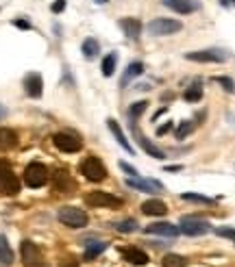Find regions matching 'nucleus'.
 I'll return each instance as SVG.
<instances>
[{
	"label": "nucleus",
	"mask_w": 235,
	"mask_h": 267,
	"mask_svg": "<svg viewBox=\"0 0 235 267\" xmlns=\"http://www.w3.org/2000/svg\"><path fill=\"white\" fill-rule=\"evenodd\" d=\"M81 172H83V176L87 180H92V182H101L107 178V170H105V165L96 159V156H87V159L83 161V165H81Z\"/></svg>",
	"instance_id": "obj_7"
},
{
	"label": "nucleus",
	"mask_w": 235,
	"mask_h": 267,
	"mask_svg": "<svg viewBox=\"0 0 235 267\" xmlns=\"http://www.w3.org/2000/svg\"><path fill=\"white\" fill-rule=\"evenodd\" d=\"M61 267H79V261H74V259H66L61 263Z\"/></svg>",
	"instance_id": "obj_39"
},
{
	"label": "nucleus",
	"mask_w": 235,
	"mask_h": 267,
	"mask_svg": "<svg viewBox=\"0 0 235 267\" xmlns=\"http://www.w3.org/2000/svg\"><path fill=\"white\" fill-rule=\"evenodd\" d=\"M142 213L159 217V215H166V213H168V207H166L161 200H146V202L142 204Z\"/></svg>",
	"instance_id": "obj_20"
},
{
	"label": "nucleus",
	"mask_w": 235,
	"mask_h": 267,
	"mask_svg": "<svg viewBox=\"0 0 235 267\" xmlns=\"http://www.w3.org/2000/svg\"><path fill=\"white\" fill-rule=\"evenodd\" d=\"M187 61H196V63H224L229 59V54L220 50V48H207V50H194L185 54Z\"/></svg>",
	"instance_id": "obj_5"
},
{
	"label": "nucleus",
	"mask_w": 235,
	"mask_h": 267,
	"mask_svg": "<svg viewBox=\"0 0 235 267\" xmlns=\"http://www.w3.org/2000/svg\"><path fill=\"white\" fill-rule=\"evenodd\" d=\"M222 7H235V0H220Z\"/></svg>",
	"instance_id": "obj_41"
},
{
	"label": "nucleus",
	"mask_w": 235,
	"mask_h": 267,
	"mask_svg": "<svg viewBox=\"0 0 235 267\" xmlns=\"http://www.w3.org/2000/svg\"><path fill=\"white\" fill-rule=\"evenodd\" d=\"M24 182L29 187L33 189H37V187H44L48 182V170H46V165L44 163H29L26 165V170H24Z\"/></svg>",
	"instance_id": "obj_4"
},
{
	"label": "nucleus",
	"mask_w": 235,
	"mask_h": 267,
	"mask_svg": "<svg viewBox=\"0 0 235 267\" xmlns=\"http://www.w3.org/2000/svg\"><path fill=\"white\" fill-rule=\"evenodd\" d=\"M52 143H55L61 152H79L83 148V141H81L76 135H70V133H57L52 137Z\"/></svg>",
	"instance_id": "obj_10"
},
{
	"label": "nucleus",
	"mask_w": 235,
	"mask_h": 267,
	"mask_svg": "<svg viewBox=\"0 0 235 267\" xmlns=\"http://www.w3.org/2000/svg\"><path fill=\"white\" fill-rule=\"evenodd\" d=\"M85 202H87L89 207H94V209H118V207H122V200L111 196V193H107V191H92V193H87Z\"/></svg>",
	"instance_id": "obj_6"
},
{
	"label": "nucleus",
	"mask_w": 235,
	"mask_h": 267,
	"mask_svg": "<svg viewBox=\"0 0 235 267\" xmlns=\"http://www.w3.org/2000/svg\"><path fill=\"white\" fill-rule=\"evenodd\" d=\"M115 63H118L115 52L107 54V57L103 59V74H105V76H113V72H115Z\"/></svg>",
	"instance_id": "obj_26"
},
{
	"label": "nucleus",
	"mask_w": 235,
	"mask_h": 267,
	"mask_svg": "<svg viewBox=\"0 0 235 267\" xmlns=\"http://www.w3.org/2000/svg\"><path fill=\"white\" fill-rule=\"evenodd\" d=\"M17 146V135L11 128H0V150H11Z\"/></svg>",
	"instance_id": "obj_22"
},
{
	"label": "nucleus",
	"mask_w": 235,
	"mask_h": 267,
	"mask_svg": "<svg viewBox=\"0 0 235 267\" xmlns=\"http://www.w3.org/2000/svg\"><path fill=\"white\" fill-rule=\"evenodd\" d=\"M120 170H124L129 176H138V170L133 168V165H129V163H124V161H120Z\"/></svg>",
	"instance_id": "obj_36"
},
{
	"label": "nucleus",
	"mask_w": 235,
	"mask_h": 267,
	"mask_svg": "<svg viewBox=\"0 0 235 267\" xmlns=\"http://www.w3.org/2000/svg\"><path fill=\"white\" fill-rule=\"evenodd\" d=\"M187 259L181 254H166L164 256V267H185Z\"/></svg>",
	"instance_id": "obj_27"
},
{
	"label": "nucleus",
	"mask_w": 235,
	"mask_h": 267,
	"mask_svg": "<svg viewBox=\"0 0 235 267\" xmlns=\"http://www.w3.org/2000/svg\"><path fill=\"white\" fill-rule=\"evenodd\" d=\"M126 187H131L135 191H144V193H157L164 189L159 180H150V178H140V176H131L126 178Z\"/></svg>",
	"instance_id": "obj_11"
},
{
	"label": "nucleus",
	"mask_w": 235,
	"mask_h": 267,
	"mask_svg": "<svg viewBox=\"0 0 235 267\" xmlns=\"http://www.w3.org/2000/svg\"><path fill=\"white\" fill-rule=\"evenodd\" d=\"M148 33L155 35V37H166V35H174L183 29V24L179 20H172V17H155V20L148 22Z\"/></svg>",
	"instance_id": "obj_1"
},
{
	"label": "nucleus",
	"mask_w": 235,
	"mask_h": 267,
	"mask_svg": "<svg viewBox=\"0 0 235 267\" xmlns=\"http://www.w3.org/2000/svg\"><path fill=\"white\" fill-rule=\"evenodd\" d=\"M107 250V243L105 241H87L85 243V261H94L98 254H103Z\"/></svg>",
	"instance_id": "obj_23"
},
{
	"label": "nucleus",
	"mask_w": 235,
	"mask_h": 267,
	"mask_svg": "<svg viewBox=\"0 0 235 267\" xmlns=\"http://www.w3.org/2000/svg\"><path fill=\"white\" fill-rule=\"evenodd\" d=\"M63 9H66V0H55V3L50 5V11L52 13H61Z\"/></svg>",
	"instance_id": "obj_35"
},
{
	"label": "nucleus",
	"mask_w": 235,
	"mask_h": 267,
	"mask_svg": "<svg viewBox=\"0 0 235 267\" xmlns=\"http://www.w3.org/2000/svg\"><path fill=\"white\" fill-rule=\"evenodd\" d=\"M120 29L124 31V35L129 39H138L140 33H142V22L138 17H122L120 20Z\"/></svg>",
	"instance_id": "obj_18"
},
{
	"label": "nucleus",
	"mask_w": 235,
	"mask_h": 267,
	"mask_svg": "<svg viewBox=\"0 0 235 267\" xmlns=\"http://www.w3.org/2000/svg\"><path fill=\"white\" fill-rule=\"evenodd\" d=\"M144 233L146 235H161V237H177L181 230H179V226L170 224V222H157V224H150V226L144 228Z\"/></svg>",
	"instance_id": "obj_14"
},
{
	"label": "nucleus",
	"mask_w": 235,
	"mask_h": 267,
	"mask_svg": "<svg viewBox=\"0 0 235 267\" xmlns=\"http://www.w3.org/2000/svg\"><path fill=\"white\" fill-rule=\"evenodd\" d=\"M216 235H218V237H227V239H231V241H235V228H229V226L216 228Z\"/></svg>",
	"instance_id": "obj_34"
},
{
	"label": "nucleus",
	"mask_w": 235,
	"mask_h": 267,
	"mask_svg": "<svg viewBox=\"0 0 235 267\" xmlns=\"http://www.w3.org/2000/svg\"><path fill=\"white\" fill-rule=\"evenodd\" d=\"M96 3H98V5H105V3H107V0H96Z\"/></svg>",
	"instance_id": "obj_42"
},
{
	"label": "nucleus",
	"mask_w": 235,
	"mask_h": 267,
	"mask_svg": "<svg viewBox=\"0 0 235 267\" xmlns=\"http://www.w3.org/2000/svg\"><path fill=\"white\" fill-rule=\"evenodd\" d=\"M0 115H5V109L3 107H0Z\"/></svg>",
	"instance_id": "obj_43"
},
{
	"label": "nucleus",
	"mask_w": 235,
	"mask_h": 267,
	"mask_svg": "<svg viewBox=\"0 0 235 267\" xmlns=\"http://www.w3.org/2000/svg\"><path fill=\"white\" fill-rule=\"evenodd\" d=\"M13 263V250L9 245L7 237L0 235V265H11Z\"/></svg>",
	"instance_id": "obj_24"
},
{
	"label": "nucleus",
	"mask_w": 235,
	"mask_h": 267,
	"mask_svg": "<svg viewBox=\"0 0 235 267\" xmlns=\"http://www.w3.org/2000/svg\"><path fill=\"white\" fill-rule=\"evenodd\" d=\"M24 89H26V94H29L31 98H40V96H42L44 80H42V76L37 74V72H31V74H26V78H24Z\"/></svg>",
	"instance_id": "obj_15"
},
{
	"label": "nucleus",
	"mask_w": 235,
	"mask_h": 267,
	"mask_svg": "<svg viewBox=\"0 0 235 267\" xmlns=\"http://www.w3.org/2000/svg\"><path fill=\"white\" fill-rule=\"evenodd\" d=\"M181 198L187 200V202H198V204H213V200H211V198H207V196H198V193H183Z\"/></svg>",
	"instance_id": "obj_31"
},
{
	"label": "nucleus",
	"mask_w": 235,
	"mask_h": 267,
	"mask_svg": "<svg viewBox=\"0 0 235 267\" xmlns=\"http://www.w3.org/2000/svg\"><path fill=\"white\" fill-rule=\"evenodd\" d=\"M142 74H144V63H140V61L129 63V68H126L124 76H122V80H120V87H126L133 78H138V76H142Z\"/></svg>",
	"instance_id": "obj_21"
},
{
	"label": "nucleus",
	"mask_w": 235,
	"mask_h": 267,
	"mask_svg": "<svg viewBox=\"0 0 235 267\" xmlns=\"http://www.w3.org/2000/svg\"><path fill=\"white\" fill-rule=\"evenodd\" d=\"M183 170V165H168L166 168V172H181Z\"/></svg>",
	"instance_id": "obj_40"
},
{
	"label": "nucleus",
	"mask_w": 235,
	"mask_h": 267,
	"mask_svg": "<svg viewBox=\"0 0 235 267\" xmlns=\"http://www.w3.org/2000/svg\"><path fill=\"white\" fill-rule=\"evenodd\" d=\"M146 107H148V102H146V100H140V102H133L131 107H129V117L133 119V122H135V119H138L144 111H146Z\"/></svg>",
	"instance_id": "obj_28"
},
{
	"label": "nucleus",
	"mask_w": 235,
	"mask_h": 267,
	"mask_svg": "<svg viewBox=\"0 0 235 267\" xmlns=\"http://www.w3.org/2000/svg\"><path fill=\"white\" fill-rule=\"evenodd\" d=\"M20 254H22L24 267H42V263H44L42 250L33 241H29V239H24V241L20 243Z\"/></svg>",
	"instance_id": "obj_8"
},
{
	"label": "nucleus",
	"mask_w": 235,
	"mask_h": 267,
	"mask_svg": "<svg viewBox=\"0 0 235 267\" xmlns=\"http://www.w3.org/2000/svg\"><path fill=\"white\" fill-rule=\"evenodd\" d=\"M213 80H216V83H220V85H222L224 89H227L229 94H235V83H233L229 76H216Z\"/></svg>",
	"instance_id": "obj_33"
},
{
	"label": "nucleus",
	"mask_w": 235,
	"mask_h": 267,
	"mask_svg": "<svg viewBox=\"0 0 235 267\" xmlns=\"http://www.w3.org/2000/svg\"><path fill=\"white\" fill-rule=\"evenodd\" d=\"M83 54H85V59H94V57H98V50H101V46H98V42L94 39V37H87L85 42H83Z\"/></svg>",
	"instance_id": "obj_25"
},
{
	"label": "nucleus",
	"mask_w": 235,
	"mask_h": 267,
	"mask_svg": "<svg viewBox=\"0 0 235 267\" xmlns=\"http://www.w3.org/2000/svg\"><path fill=\"white\" fill-rule=\"evenodd\" d=\"M201 98H203V89H201V87H189V89H185V100H187V102H198Z\"/></svg>",
	"instance_id": "obj_32"
},
{
	"label": "nucleus",
	"mask_w": 235,
	"mask_h": 267,
	"mask_svg": "<svg viewBox=\"0 0 235 267\" xmlns=\"http://www.w3.org/2000/svg\"><path fill=\"white\" fill-rule=\"evenodd\" d=\"M131 133H133V137L138 139V143L142 146V150L146 152V154H150L152 159H164V152H161L155 143H150V141L146 139V137H144V135L140 133V128H138V124H135L133 119H131Z\"/></svg>",
	"instance_id": "obj_12"
},
{
	"label": "nucleus",
	"mask_w": 235,
	"mask_h": 267,
	"mask_svg": "<svg viewBox=\"0 0 235 267\" xmlns=\"http://www.w3.org/2000/svg\"><path fill=\"white\" fill-rule=\"evenodd\" d=\"M13 24L17 26V29H26V31H29V29H31V22H26V20H15Z\"/></svg>",
	"instance_id": "obj_38"
},
{
	"label": "nucleus",
	"mask_w": 235,
	"mask_h": 267,
	"mask_svg": "<svg viewBox=\"0 0 235 267\" xmlns=\"http://www.w3.org/2000/svg\"><path fill=\"white\" fill-rule=\"evenodd\" d=\"M59 222L68 228H83L87 226V213L83 209H76V207H61L59 209Z\"/></svg>",
	"instance_id": "obj_3"
},
{
	"label": "nucleus",
	"mask_w": 235,
	"mask_h": 267,
	"mask_svg": "<svg viewBox=\"0 0 235 267\" xmlns=\"http://www.w3.org/2000/svg\"><path fill=\"white\" fill-rule=\"evenodd\" d=\"M161 5H166L168 9L181 13V15H187V13H194L201 9V3L198 0H161Z\"/></svg>",
	"instance_id": "obj_13"
},
{
	"label": "nucleus",
	"mask_w": 235,
	"mask_h": 267,
	"mask_svg": "<svg viewBox=\"0 0 235 267\" xmlns=\"http://www.w3.org/2000/svg\"><path fill=\"white\" fill-rule=\"evenodd\" d=\"M172 131V122H166V124H161L159 128H157V135H166V133H170Z\"/></svg>",
	"instance_id": "obj_37"
},
{
	"label": "nucleus",
	"mask_w": 235,
	"mask_h": 267,
	"mask_svg": "<svg viewBox=\"0 0 235 267\" xmlns=\"http://www.w3.org/2000/svg\"><path fill=\"white\" fill-rule=\"evenodd\" d=\"M122 256H124V261H129L131 265H138V267L148 263V254L142 252L140 248H122Z\"/></svg>",
	"instance_id": "obj_19"
},
{
	"label": "nucleus",
	"mask_w": 235,
	"mask_h": 267,
	"mask_svg": "<svg viewBox=\"0 0 235 267\" xmlns=\"http://www.w3.org/2000/svg\"><path fill=\"white\" fill-rule=\"evenodd\" d=\"M55 189L61 191V193H72L76 189V182L72 180V176L66 172V170H59L55 174Z\"/></svg>",
	"instance_id": "obj_17"
},
{
	"label": "nucleus",
	"mask_w": 235,
	"mask_h": 267,
	"mask_svg": "<svg viewBox=\"0 0 235 267\" xmlns=\"http://www.w3.org/2000/svg\"><path fill=\"white\" fill-rule=\"evenodd\" d=\"M20 191V178L13 174V168L7 161H0V193L15 196Z\"/></svg>",
	"instance_id": "obj_2"
},
{
	"label": "nucleus",
	"mask_w": 235,
	"mask_h": 267,
	"mask_svg": "<svg viewBox=\"0 0 235 267\" xmlns=\"http://www.w3.org/2000/svg\"><path fill=\"white\" fill-rule=\"evenodd\" d=\"M113 228L118 233H135V230H138V222H135V219H124V222L113 224Z\"/></svg>",
	"instance_id": "obj_29"
},
{
	"label": "nucleus",
	"mask_w": 235,
	"mask_h": 267,
	"mask_svg": "<svg viewBox=\"0 0 235 267\" xmlns=\"http://www.w3.org/2000/svg\"><path fill=\"white\" fill-rule=\"evenodd\" d=\"M194 128H196V124L192 122V119H187V122H183V124H181V126L177 128V139H185V137L194 131Z\"/></svg>",
	"instance_id": "obj_30"
},
{
	"label": "nucleus",
	"mask_w": 235,
	"mask_h": 267,
	"mask_svg": "<svg viewBox=\"0 0 235 267\" xmlns=\"http://www.w3.org/2000/svg\"><path fill=\"white\" fill-rule=\"evenodd\" d=\"M107 126H109V131L113 133V137H115V139H118V143H120L122 148H124L126 152H129V154H135V148H133V146H131V141L126 139V135L122 133V128H120V124H118V122H115L113 117H109V119H107Z\"/></svg>",
	"instance_id": "obj_16"
},
{
	"label": "nucleus",
	"mask_w": 235,
	"mask_h": 267,
	"mask_svg": "<svg viewBox=\"0 0 235 267\" xmlns=\"http://www.w3.org/2000/svg\"><path fill=\"white\" fill-rule=\"evenodd\" d=\"M179 230H181V233H185V235H189V237H198V235L209 233L211 226H209V222H205V219H198V217H183V219H181Z\"/></svg>",
	"instance_id": "obj_9"
}]
</instances>
